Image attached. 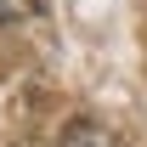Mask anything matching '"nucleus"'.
I'll return each mask as SVG.
<instances>
[{"label": "nucleus", "instance_id": "obj_1", "mask_svg": "<svg viewBox=\"0 0 147 147\" xmlns=\"http://www.w3.org/2000/svg\"><path fill=\"white\" fill-rule=\"evenodd\" d=\"M62 147H125V142H119V130L96 125V119H68L62 125Z\"/></svg>", "mask_w": 147, "mask_h": 147}, {"label": "nucleus", "instance_id": "obj_2", "mask_svg": "<svg viewBox=\"0 0 147 147\" xmlns=\"http://www.w3.org/2000/svg\"><path fill=\"white\" fill-rule=\"evenodd\" d=\"M34 11V0H0V23H23Z\"/></svg>", "mask_w": 147, "mask_h": 147}]
</instances>
